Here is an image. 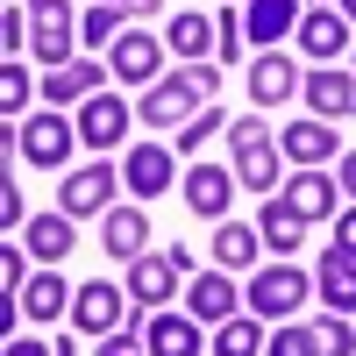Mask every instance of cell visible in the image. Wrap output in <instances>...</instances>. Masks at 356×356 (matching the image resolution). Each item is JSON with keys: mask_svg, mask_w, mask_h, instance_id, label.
<instances>
[{"mask_svg": "<svg viewBox=\"0 0 356 356\" xmlns=\"http://www.w3.org/2000/svg\"><path fill=\"white\" fill-rule=\"evenodd\" d=\"M214 86H221L214 65H178V72H164L150 93L136 100V122H150V129H186L193 114L214 100Z\"/></svg>", "mask_w": 356, "mask_h": 356, "instance_id": "obj_1", "label": "cell"}, {"mask_svg": "<svg viewBox=\"0 0 356 356\" xmlns=\"http://www.w3.org/2000/svg\"><path fill=\"white\" fill-rule=\"evenodd\" d=\"M278 143L264 136V122H228V171H235V186H250V193H271L278 186Z\"/></svg>", "mask_w": 356, "mask_h": 356, "instance_id": "obj_2", "label": "cell"}, {"mask_svg": "<svg viewBox=\"0 0 356 356\" xmlns=\"http://www.w3.org/2000/svg\"><path fill=\"white\" fill-rule=\"evenodd\" d=\"M307 307V271L300 264H264V271H250V314L257 321H292Z\"/></svg>", "mask_w": 356, "mask_h": 356, "instance_id": "obj_3", "label": "cell"}, {"mask_svg": "<svg viewBox=\"0 0 356 356\" xmlns=\"http://www.w3.org/2000/svg\"><path fill=\"white\" fill-rule=\"evenodd\" d=\"M164 36H143V29H122V36H114V50H107V72L122 79V86H143V93H150V86L164 79Z\"/></svg>", "mask_w": 356, "mask_h": 356, "instance_id": "obj_4", "label": "cell"}, {"mask_svg": "<svg viewBox=\"0 0 356 356\" xmlns=\"http://www.w3.org/2000/svg\"><path fill=\"white\" fill-rule=\"evenodd\" d=\"M29 8V50L43 57V65H72V22L79 8L72 0H22Z\"/></svg>", "mask_w": 356, "mask_h": 356, "instance_id": "obj_5", "label": "cell"}, {"mask_svg": "<svg viewBox=\"0 0 356 356\" xmlns=\"http://www.w3.org/2000/svg\"><path fill=\"white\" fill-rule=\"evenodd\" d=\"M114 193H122V171H114V164H79L65 186H57V214H72V221L107 214V207H114Z\"/></svg>", "mask_w": 356, "mask_h": 356, "instance_id": "obj_6", "label": "cell"}, {"mask_svg": "<svg viewBox=\"0 0 356 356\" xmlns=\"http://www.w3.org/2000/svg\"><path fill=\"white\" fill-rule=\"evenodd\" d=\"M122 307H129V285L86 278L79 300H72V328H79V335H114V328H122Z\"/></svg>", "mask_w": 356, "mask_h": 356, "instance_id": "obj_7", "label": "cell"}, {"mask_svg": "<svg viewBox=\"0 0 356 356\" xmlns=\"http://www.w3.org/2000/svg\"><path fill=\"white\" fill-rule=\"evenodd\" d=\"M129 122H136V114H129L122 93H93L79 107V143H86V150H114V143L129 136Z\"/></svg>", "mask_w": 356, "mask_h": 356, "instance_id": "obj_8", "label": "cell"}, {"mask_svg": "<svg viewBox=\"0 0 356 356\" xmlns=\"http://www.w3.org/2000/svg\"><path fill=\"white\" fill-rule=\"evenodd\" d=\"M72 143H79V122H65V114H36V122H22V157L43 164V171L65 164Z\"/></svg>", "mask_w": 356, "mask_h": 356, "instance_id": "obj_9", "label": "cell"}, {"mask_svg": "<svg viewBox=\"0 0 356 356\" xmlns=\"http://www.w3.org/2000/svg\"><path fill=\"white\" fill-rule=\"evenodd\" d=\"M292 36H300V50L314 57V65H335V57L349 50V15L342 8H307Z\"/></svg>", "mask_w": 356, "mask_h": 356, "instance_id": "obj_10", "label": "cell"}, {"mask_svg": "<svg viewBox=\"0 0 356 356\" xmlns=\"http://www.w3.org/2000/svg\"><path fill=\"white\" fill-rule=\"evenodd\" d=\"M228 200H235V171L228 164H193L186 171V207L200 221H228Z\"/></svg>", "mask_w": 356, "mask_h": 356, "instance_id": "obj_11", "label": "cell"}, {"mask_svg": "<svg viewBox=\"0 0 356 356\" xmlns=\"http://www.w3.org/2000/svg\"><path fill=\"white\" fill-rule=\"evenodd\" d=\"M129 292H136V307H150V314H164V300L178 292V257L171 250H143L136 264H129Z\"/></svg>", "mask_w": 356, "mask_h": 356, "instance_id": "obj_12", "label": "cell"}, {"mask_svg": "<svg viewBox=\"0 0 356 356\" xmlns=\"http://www.w3.org/2000/svg\"><path fill=\"white\" fill-rule=\"evenodd\" d=\"M171 171H178V157L164 150V143H136V150L122 157V186H129L136 200H157V193L171 186Z\"/></svg>", "mask_w": 356, "mask_h": 356, "instance_id": "obj_13", "label": "cell"}, {"mask_svg": "<svg viewBox=\"0 0 356 356\" xmlns=\"http://www.w3.org/2000/svg\"><path fill=\"white\" fill-rule=\"evenodd\" d=\"M314 292H321V307H328V314H356V257L328 243L321 264H314Z\"/></svg>", "mask_w": 356, "mask_h": 356, "instance_id": "obj_14", "label": "cell"}, {"mask_svg": "<svg viewBox=\"0 0 356 356\" xmlns=\"http://www.w3.org/2000/svg\"><path fill=\"white\" fill-rule=\"evenodd\" d=\"M292 93H300V65L278 50H257V65H250V100L257 107H285Z\"/></svg>", "mask_w": 356, "mask_h": 356, "instance_id": "obj_15", "label": "cell"}, {"mask_svg": "<svg viewBox=\"0 0 356 356\" xmlns=\"http://www.w3.org/2000/svg\"><path fill=\"white\" fill-rule=\"evenodd\" d=\"M278 150L300 164V171H314V164L342 157V143H335V129H328V122H285V129H278Z\"/></svg>", "mask_w": 356, "mask_h": 356, "instance_id": "obj_16", "label": "cell"}, {"mask_svg": "<svg viewBox=\"0 0 356 356\" xmlns=\"http://www.w3.org/2000/svg\"><path fill=\"white\" fill-rule=\"evenodd\" d=\"M307 107L321 114V122H342V114H356V72H335V65L307 72Z\"/></svg>", "mask_w": 356, "mask_h": 356, "instance_id": "obj_17", "label": "cell"}, {"mask_svg": "<svg viewBox=\"0 0 356 356\" xmlns=\"http://www.w3.org/2000/svg\"><path fill=\"white\" fill-rule=\"evenodd\" d=\"M164 43H171V57H186V65H207V50L221 43V29H214V15L178 8V15H171V29H164Z\"/></svg>", "mask_w": 356, "mask_h": 356, "instance_id": "obj_18", "label": "cell"}, {"mask_svg": "<svg viewBox=\"0 0 356 356\" xmlns=\"http://www.w3.org/2000/svg\"><path fill=\"white\" fill-rule=\"evenodd\" d=\"M143 243H150V221H143V207H107V235H100V250L114 264H136Z\"/></svg>", "mask_w": 356, "mask_h": 356, "instance_id": "obj_19", "label": "cell"}, {"mask_svg": "<svg viewBox=\"0 0 356 356\" xmlns=\"http://www.w3.org/2000/svg\"><path fill=\"white\" fill-rule=\"evenodd\" d=\"M186 314L193 321H235V285H228V271H200L193 278V292H186Z\"/></svg>", "mask_w": 356, "mask_h": 356, "instance_id": "obj_20", "label": "cell"}, {"mask_svg": "<svg viewBox=\"0 0 356 356\" xmlns=\"http://www.w3.org/2000/svg\"><path fill=\"white\" fill-rule=\"evenodd\" d=\"M143 342H150V356H200V321L193 314H150Z\"/></svg>", "mask_w": 356, "mask_h": 356, "instance_id": "obj_21", "label": "cell"}, {"mask_svg": "<svg viewBox=\"0 0 356 356\" xmlns=\"http://www.w3.org/2000/svg\"><path fill=\"white\" fill-rule=\"evenodd\" d=\"M335 200H342V186H335V178H321V171H300V178L285 186V207H292V214H307V221H328Z\"/></svg>", "mask_w": 356, "mask_h": 356, "instance_id": "obj_22", "label": "cell"}, {"mask_svg": "<svg viewBox=\"0 0 356 356\" xmlns=\"http://www.w3.org/2000/svg\"><path fill=\"white\" fill-rule=\"evenodd\" d=\"M243 29H250V43L271 50L278 36H292V29H300V8H292V0H250V8H243Z\"/></svg>", "mask_w": 356, "mask_h": 356, "instance_id": "obj_23", "label": "cell"}, {"mask_svg": "<svg viewBox=\"0 0 356 356\" xmlns=\"http://www.w3.org/2000/svg\"><path fill=\"white\" fill-rule=\"evenodd\" d=\"M257 250H264V235L250 221H221L214 228V264L221 271H257Z\"/></svg>", "mask_w": 356, "mask_h": 356, "instance_id": "obj_24", "label": "cell"}, {"mask_svg": "<svg viewBox=\"0 0 356 356\" xmlns=\"http://www.w3.org/2000/svg\"><path fill=\"white\" fill-rule=\"evenodd\" d=\"M257 235H264V250L292 257V250L307 243V214H292L285 200H271V207H264V214H257Z\"/></svg>", "mask_w": 356, "mask_h": 356, "instance_id": "obj_25", "label": "cell"}, {"mask_svg": "<svg viewBox=\"0 0 356 356\" xmlns=\"http://www.w3.org/2000/svg\"><path fill=\"white\" fill-rule=\"evenodd\" d=\"M100 79H107L100 65H57V72L43 79V93H50V107H72V100L86 107V100L100 93Z\"/></svg>", "mask_w": 356, "mask_h": 356, "instance_id": "obj_26", "label": "cell"}, {"mask_svg": "<svg viewBox=\"0 0 356 356\" xmlns=\"http://www.w3.org/2000/svg\"><path fill=\"white\" fill-rule=\"evenodd\" d=\"M22 243H29V257H43V264H57V257H72V214H36L22 228Z\"/></svg>", "mask_w": 356, "mask_h": 356, "instance_id": "obj_27", "label": "cell"}, {"mask_svg": "<svg viewBox=\"0 0 356 356\" xmlns=\"http://www.w3.org/2000/svg\"><path fill=\"white\" fill-rule=\"evenodd\" d=\"M22 314H29V321H65V314H72V285L57 278V271L29 278V285H22Z\"/></svg>", "mask_w": 356, "mask_h": 356, "instance_id": "obj_28", "label": "cell"}, {"mask_svg": "<svg viewBox=\"0 0 356 356\" xmlns=\"http://www.w3.org/2000/svg\"><path fill=\"white\" fill-rule=\"evenodd\" d=\"M264 342H271V335H264L257 314H235V321L214 328V356H264Z\"/></svg>", "mask_w": 356, "mask_h": 356, "instance_id": "obj_29", "label": "cell"}, {"mask_svg": "<svg viewBox=\"0 0 356 356\" xmlns=\"http://www.w3.org/2000/svg\"><path fill=\"white\" fill-rule=\"evenodd\" d=\"M314 349L321 356H356V328H349L342 314H321L314 321Z\"/></svg>", "mask_w": 356, "mask_h": 356, "instance_id": "obj_30", "label": "cell"}, {"mask_svg": "<svg viewBox=\"0 0 356 356\" xmlns=\"http://www.w3.org/2000/svg\"><path fill=\"white\" fill-rule=\"evenodd\" d=\"M79 36L114 50V36H122V8H114V0H107V8H86V15H79Z\"/></svg>", "mask_w": 356, "mask_h": 356, "instance_id": "obj_31", "label": "cell"}, {"mask_svg": "<svg viewBox=\"0 0 356 356\" xmlns=\"http://www.w3.org/2000/svg\"><path fill=\"white\" fill-rule=\"evenodd\" d=\"M22 100H29V72H22V57H8V65H0V114L22 122Z\"/></svg>", "mask_w": 356, "mask_h": 356, "instance_id": "obj_32", "label": "cell"}, {"mask_svg": "<svg viewBox=\"0 0 356 356\" xmlns=\"http://www.w3.org/2000/svg\"><path fill=\"white\" fill-rule=\"evenodd\" d=\"M221 129H228V114H221V107H200V114H193V122H186V129H178V150H186V157H193V150H200V143H207V136H221Z\"/></svg>", "mask_w": 356, "mask_h": 356, "instance_id": "obj_33", "label": "cell"}, {"mask_svg": "<svg viewBox=\"0 0 356 356\" xmlns=\"http://www.w3.org/2000/svg\"><path fill=\"white\" fill-rule=\"evenodd\" d=\"M264 356H321L314 349V328H300V321H285V328L264 342Z\"/></svg>", "mask_w": 356, "mask_h": 356, "instance_id": "obj_34", "label": "cell"}, {"mask_svg": "<svg viewBox=\"0 0 356 356\" xmlns=\"http://www.w3.org/2000/svg\"><path fill=\"white\" fill-rule=\"evenodd\" d=\"M214 29H221V43H214V50H221V65H243V15L221 8V15H214Z\"/></svg>", "mask_w": 356, "mask_h": 356, "instance_id": "obj_35", "label": "cell"}, {"mask_svg": "<svg viewBox=\"0 0 356 356\" xmlns=\"http://www.w3.org/2000/svg\"><path fill=\"white\" fill-rule=\"evenodd\" d=\"M0 228H22V186H15V171L0 178Z\"/></svg>", "mask_w": 356, "mask_h": 356, "instance_id": "obj_36", "label": "cell"}, {"mask_svg": "<svg viewBox=\"0 0 356 356\" xmlns=\"http://www.w3.org/2000/svg\"><path fill=\"white\" fill-rule=\"evenodd\" d=\"M100 356H150V342H136V335L114 328V335H100Z\"/></svg>", "mask_w": 356, "mask_h": 356, "instance_id": "obj_37", "label": "cell"}, {"mask_svg": "<svg viewBox=\"0 0 356 356\" xmlns=\"http://www.w3.org/2000/svg\"><path fill=\"white\" fill-rule=\"evenodd\" d=\"M0 356H57V342H36V335H8Z\"/></svg>", "mask_w": 356, "mask_h": 356, "instance_id": "obj_38", "label": "cell"}, {"mask_svg": "<svg viewBox=\"0 0 356 356\" xmlns=\"http://www.w3.org/2000/svg\"><path fill=\"white\" fill-rule=\"evenodd\" d=\"M0 285H8V292H22V250H15V243L0 250Z\"/></svg>", "mask_w": 356, "mask_h": 356, "instance_id": "obj_39", "label": "cell"}, {"mask_svg": "<svg viewBox=\"0 0 356 356\" xmlns=\"http://www.w3.org/2000/svg\"><path fill=\"white\" fill-rule=\"evenodd\" d=\"M22 15H29V8H8V15H0V36H8V57H22Z\"/></svg>", "mask_w": 356, "mask_h": 356, "instance_id": "obj_40", "label": "cell"}, {"mask_svg": "<svg viewBox=\"0 0 356 356\" xmlns=\"http://www.w3.org/2000/svg\"><path fill=\"white\" fill-rule=\"evenodd\" d=\"M335 250L356 257V207H342V214H335Z\"/></svg>", "mask_w": 356, "mask_h": 356, "instance_id": "obj_41", "label": "cell"}, {"mask_svg": "<svg viewBox=\"0 0 356 356\" xmlns=\"http://www.w3.org/2000/svg\"><path fill=\"white\" fill-rule=\"evenodd\" d=\"M335 164H342V178H335V186H342V193H356V150H342Z\"/></svg>", "mask_w": 356, "mask_h": 356, "instance_id": "obj_42", "label": "cell"}, {"mask_svg": "<svg viewBox=\"0 0 356 356\" xmlns=\"http://www.w3.org/2000/svg\"><path fill=\"white\" fill-rule=\"evenodd\" d=\"M114 8H122V15H136V22H143V15H157V0H114Z\"/></svg>", "mask_w": 356, "mask_h": 356, "instance_id": "obj_43", "label": "cell"}, {"mask_svg": "<svg viewBox=\"0 0 356 356\" xmlns=\"http://www.w3.org/2000/svg\"><path fill=\"white\" fill-rule=\"evenodd\" d=\"M57 356H79V328H72V335H57Z\"/></svg>", "mask_w": 356, "mask_h": 356, "instance_id": "obj_44", "label": "cell"}, {"mask_svg": "<svg viewBox=\"0 0 356 356\" xmlns=\"http://www.w3.org/2000/svg\"><path fill=\"white\" fill-rule=\"evenodd\" d=\"M335 8H342V15H349V22H356V0H335Z\"/></svg>", "mask_w": 356, "mask_h": 356, "instance_id": "obj_45", "label": "cell"}, {"mask_svg": "<svg viewBox=\"0 0 356 356\" xmlns=\"http://www.w3.org/2000/svg\"><path fill=\"white\" fill-rule=\"evenodd\" d=\"M314 8H328V0H314Z\"/></svg>", "mask_w": 356, "mask_h": 356, "instance_id": "obj_46", "label": "cell"}]
</instances>
